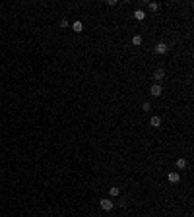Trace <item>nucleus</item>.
I'll return each instance as SVG.
<instances>
[{
    "mask_svg": "<svg viewBox=\"0 0 194 217\" xmlns=\"http://www.w3.org/2000/svg\"><path fill=\"white\" fill-rule=\"evenodd\" d=\"M175 165H177V169H186V165H188V163H186L184 157H179L177 161H175Z\"/></svg>",
    "mask_w": 194,
    "mask_h": 217,
    "instance_id": "obj_10",
    "label": "nucleus"
},
{
    "mask_svg": "<svg viewBox=\"0 0 194 217\" xmlns=\"http://www.w3.org/2000/svg\"><path fill=\"white\" fill-rule=\"evenodd\" d=\"M148 8H149V12H157V10H159V4H157V2H149Z\"/></svg>",
    "mask_w": 194,
    "mask_h": 217,
    "instance_id": "obj_13",
    "label": "nucleus"
},
{
    "mask_svg": "<svg viewBox=\"0 0 194 217\" xmlns=\"http://www.w3.org/2000/svg\"><path fill=\"white\" fill-rule=\"evenodd\" d=\"M72 31H74V33H82L84 31V21H80V19L74 21V23H72Z\"/></svg>",
    "mask_w": 194,
    "mask_h": 217,
    "instance_id": "obj_7",
    "label": "nucleus"
},
{
    "mask_svg": "<svg viewBox=\"0 0 194 217\" xmlns=\"http://www.w3.org/2000/svg\"><path fill=\"white\" fill-rule=\"evenodd\" d=\"M99 207H101L103 211H111V209L114 207V204H113V200H109V198H103V200H99Z\"/></svg>",
    "mask_w": 194,
    "mask_h": 217,
    "instance_id": "obj_2",
    "label": "nucleus"
},
{
    "mask_svg": "<svg viewBox=\"0 0 194 217\" xmlns=\"http://www.w3.org/2000/svg\"><path fill=\"white\" fill-rule=\"evenodd\" d=\"M149 93H152V97H159L163 93V87L159 83H153V85H149Z\"/></svg>",
    "mask_w": 194,
    "mask_h": 217,
    "instance_id": "obj_5",
    "label": "nucleus"
},
{
    "mask_svg": "<svg viewBox=\"0 0 194 217\" xmlns=\"http://www.w3.org/2000/svg\"><path fill=\"white\" fill-rule=\"evenodd\" d=\"M153 53H155V54H159V56L167 54V53H169V45H167L165 41H157V43H155V47H153Z\"/></svg>",
    "mask_w": 194,
    "mask_h": 217,
    "instance_id": "obj_1",
    "label": "nucleus"
},
{
    "mask_svg": "<svg viewBox=\"0 0 194 217\" xmlns=\"http://www.w3.org/2000/svg\"><path fill=\"white\" fill-rule=\"evenodd\" d=\"M142 111L149 113V111H152V103H149V101H144V103H142Z\"/></svg>",
    "mask_w": 194,
    "mask_h": 217,
    "instance_id": "obj_12",
    "label": "nucleus"
},
{
    "mask_svg": "<svg viewBox=\"0 0 194 217\" xmlns=\"http://www.w3.org/2000/svg\"><path fill=\"white\" fill-rule=\"evenodd\" d=\"M142 43H144V39H142V35H138V33H136V35H134V37H132V45H134V47H140V45H142Z\"/></svg>",
    "mask_w": 194,
    "mask_h": 217,
    "instance_id": "obj_11",
    "label": "nucleus"
},
{
    "mask_svg": "<svg viewBox=\"0 0 194 217\" xmlns=\"http://www.w3.org/2000/svg\"><path fill=\"white\" fill-rule=\"evenodd\" d=\"M60 27H68V19H66V18L60 19Z\"/></svg>",
    "mask_w": 194,
    "mask_h": 217,
    "instance_id": "obj_14",
    "label": "nucleus"
},
{
    "mask_svg": "<svg viewBox=\"0 0 194 217\" xmlns=\"http://www.w3.org/2000/svg\"><path fill=\"white\" fill-rule=\"evenodd\" d=\"M109 196H111V198H119V196H120V188H119V186H111V188H109Z\"/></svg>",
    "mask_w": 194,
    "mask_h": 217,
    "instance_id": "obj_9",
    "label": "nucleus"
},
{
    "mask_svg": "<svg viewBox=\"0 0 194 217\" xmlns=\"http://www.w3.org/2000/svg\"><path fill=\"white\" fill-rule=\"evenodd\" d=\"M167 180H169L171 184L181 182V172H177V171H171V172H167Z\"/></svg>",
    "mask_w": 194,
    "mask_h": 217,
    "instance_id": "obj_4",
    "label": "nucleus"
},
{
    "mask_svg": "<svg viewBox=\"0 0 194 217\" xmlns=\"http://www.w3.org/2000/svg\"><path fill=\"white\" fill-rule=\"evenodd\" d=\"M146 18L148 16H146V12H144V10H134V19L136 21H144Z\"/></svg>",
    "mask_w": 194,
    "mask_h": 217,
    "instance_id": "obj_8",
    "label": "nucleus"
},
{
    "mask_svg": "<svg viewBox=\"0 0 194 217\" xmlns=\"http://www.w3.org/2000/svg\"><path fill=\"white\" fill-rule=\"evenodd\" d=\"M148 124L152 126V128H159V126H161V117H155V114H153V117L149 118V122H148Z\"/></svg>",
    "mask_w": 194,
    "mask_h": 217,
    "instance_id": "obj_6",
    "label": "nucleus"
},
{
    "mask_svg": "<svg viewBox=\"0 0 194 217\" xmlns=\"http://www.w3.org/2000/svg\"><path fill=\"white\" fill-rule=\"evenodd\" d=\"M165 76H167V70H165V68H155L153 74H152V78L155 79V82H161V79H165Z\"/></svg>",
    "mask_w": 194,
    "mask_h": 217,
    "instance_id": "obj_3",
    "label": "nucleus"
},
{
    "mask_svg": "<svg viewBox=\"0 0 194 217\" xmlns=\"http://www.w3.org/2000/svg\"><path fill=\"white\" fill-rule=\"evenodd\" d=\"M105 4H107V6H111V8H113V6H117V0H107Z\"/></svg>",
    "mask_w": 194,
    "mask_h": 217,
    "instance_id": "obj_15",
    "label": "nucleus"
},
{
    "mask_svg": "<svg viewBox=\"0 0 194 217\" xmlns=\"http://www.w3.org/2000/svg\"><path fill=\"white\" fill-rule=\"evenodd\" d=\"M120 206L126 207V206H128V200H126V198H120Z\"/></svg>",
    "mask_w": 194,
    "mask_h": 217,
    "instance_id": "obj_16",
    "label": "nucleus"
}]
</instances>
